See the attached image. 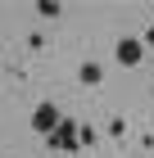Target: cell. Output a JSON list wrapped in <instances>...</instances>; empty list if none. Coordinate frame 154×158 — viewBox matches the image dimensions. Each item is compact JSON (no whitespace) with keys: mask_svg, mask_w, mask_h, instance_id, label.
<instances>
[{"mask_svg":"<svg viewBox=\"0 0 154 158\" xmlns=\"http://www.w3.org/2000/svg\"><path fill=\"white\" fill-rule=\"evenodd\" d=\"M59 109L55 104H36V113H32V131H41V135H55L59 131Z\"/></svg>","mask_w":154,"mask_h":158,"instance_id":"cell-1","label":"cell"},{"mask_svg":"<svg viewBox=\"0 0 154 158\" xmlns=\"http://www.w3.org/2000/svg\"><path fill=\"white\" fill-rule=\"evenodd\" d=\"M50 145L64 149V154H68V149H77V145H82V127H77V122H59V131L50 135Z\"/></svg>","mask_w":154,"mask_h":158,"instance_id":"cell-2","label":"cell"},{"mask_svg":"<svg viewBox=\"0 0 154 158\" xmlns=\"http://www.w3.org/2000/svg\"><path fill=\"white\" fill-rule=\"evenodd\" d=\"M145 54V41H118V63L122 68H136Z\"/></svg>","mask_w":154,"mask_h":158,"instance_id":"cell-3","label":"cell"},{"mask_svg":"<svg viewBox=\"0 0 154 158\" xmlns=\"http://www.w3.org/2000/svg\"><path fill=\"white\" fill-rule=\"evenodd\" d=\"M82 81H86V86L100 81V63H82Z\"/></svg>","mask_w":154,"mask_h":158,"instance_id":"cell-4","label":"cell"},{"mask_svg":"<svg viewBox=\"0 0 154 158\" xmlns=\"http://www.w3.org/2000/svg\"><path fill=\"white\" fill-rule=\"evenodd\" d=\"M145 45H150V50H154V27H150V32H145Z\"/></svg>","mask_w":154,"mask_h":158,"instance_id":"cell-5","label":"cell"}]
</instances>
